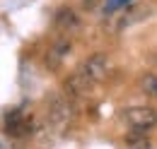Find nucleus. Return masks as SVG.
<instances>
[{
    "instance_id": "nucleus-1",
    "label": "nucleus",
    "mask_w": 157,
    "mask_h": 149,
    "mask_svg": "<svg viewBox=\"0 0 157 149\" xmlns=\"http://www.w3.org/2000/svg\"><path fill=\"white\" fill-rule=\"evenodd\" d=\"M75 118V106L70 101V96H53L48 104V128L56 132H63Z\"/></svg>"
},
{
    "instance_id": "nucleus-2",
    "label": "nucleus",
    "mask_w": 157,
    "mask_h": 149,
    "mask_svg": "<svg viewBox=\"0 0 157 149\" xmlns=\"http://www.w3.org/2000/svg\"><path fill=\"white\" fill-rule=\"evenodd\" d=\"M123 123L131 125V130H155L157 128V111L150 106H131L126 111H121Z\"/></svg>"
},
{
    "instance_id": "nucleus-3",
    "label": "nucleus",
    "mask_w": 157,
    "mask_h": 149,
    "mask_svg": "<svg viewBox=\"0 0 157 149\" xmlns=\"http://www.w3.org/2000/svg\"><path fill=\"white\" fill-rule=\"evenodd\" d=\"M78 70L85 74L92 84H99L101 79H106V74L111 72V60H109V56H104V53H94V56L87 58Z\"/></svg>"
},
{
    "instance_id": "nucleus-4",
    "label": "nucleus",
    "mask_w": 157,
    "mask_h": 149,
    "mask_svg": "<svg viewBox=\"0 0 157 149\" xmlns=\"http://www.w3.org/2000/svg\"><path fill=\"white\" fill-rule=\"evenodd\" d=\"M53 24H56V29H60V31H80L82 19H80V15L75 10L60 7L58 12H56V17H53Z\"/></svg>"
},
{
    "instance_id": "nucleus-5",
    "label": "nucleus",
    "mask_w": 157,
    "mask_h": 149,
    "mask_svg": "<svg viewBox=\"0 0 157 149\" xmlns=\"http://www.w3.org/2000/svg\"><path fill=\"white\" fill-rule=\"evenodd\" d=\"M7 135H12V137H22V135H27V132H32V123L24 118V113L17 108V111H12L7 115Z\"/></svg>"
},
{
    "instance_id": "nucleus-6",
    "label": "nucleus",
    "mask_w": 157,
    "mask_h": 149,
    "mask_svg": "<svg viewBox=\"0 0 157 149\" xmlns=\"http://www.w3.org/2000/svg\"><path fill=\"white\" fill-rule=\"evenodd\" d=\"M70 53V41L68 38H60L56 41L51 48H48V53H46V67H51V70H56L60 63H63V58Z\"/></svg>"
},
{
    "instance_id": "nucleus-7",
    "label": "nucleus",
    "mask_w": 157,
    "mask_h": 149,
    "mask_svg": "<svg viewBox=\"0 0 157 149\" xmlns=\"http://www.w3.org/2000/svg\"><path fill=\"white\" fill-rule=\"evenodd\" d=\"M138 87H140V92H143V94L157 99V74L155 72H145L140 79H138Z\"/></svg>"
},
{
    "instance_id": "nucleus-8",
    "label": "nucleus",
    "mask_w": 157,
    "mask_h": 149,
    "mask_svg": "<svg viewBox=\"0 0 157 149\" xmlns=\"http://www.w3.org/2000/svg\"><path fill=\"white\" fill-rule=\"evenodd\" d=\"M126 144L131 149H150V140L145 137L143 130H133L131 135H126Z\"/></svg>"
},
{
    "instance_id": "nucleus-9",
    "label": "nucleus",
    "mask_w": 157,
    "mask_h": 149,
    "mask_svg": "<svg viewBox=\"0 0 157 149\" xmlns=\"http://www.w3.org/2000/svg\"><path fill=\"white\" fill-rule=\"evenodd\" d=\"M97 5H99V0H82V7L85 10H97Z\"/></svg>"
}]
</instances>
